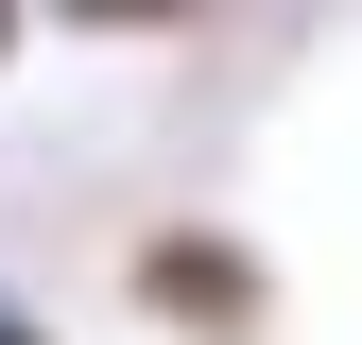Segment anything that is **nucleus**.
I'll use <instances>...</instances> for the list:
<instances>
[{
	"mask_svg": "<svg viewBox=\"0 0 362 345\" xmlns=\"http://www.w3.org/2000/svg\"><path fill=\"white\" fill-rule=\"evenodd\" d=\"M121 293H139L173 345H259V328H276V276H259L242 225H156L139 259H121Z\"/></svg>",
	"mask_w": 362,
	"mask_h": 345,
	"instance_id": "obj_1",
	"label": "nucleus"
},
{
	"mask_svg": "<svg viewBox=\"0 0 362 345\" xmlns=\"http://www.w3.org/2000/svg\"><path fill=\"white\" fill-rule=\"evenodd\" d=\"M35 18H69V35H173V18H207V0H35Z\"/></svg>",
	"mask_w": 362,
	"mask_h": 345,
	"instance_id": "obj_2",
	"label": "nucleus"
},
{
	"mask_svg": "<svg viewBox=\"0 0 362 345\" xmlns=\"http://www.w3.org/2000/svg\"><path fill=\"white\" fill-rule=\"evenodd\" d=\"M0 345H52V328H35V311H18V293H0Z\"/></svg>",
	"mask_w": 362,
	"mask_h": 345,
	"instance_id": "obj_3",
	"label": "nucleus"
},
{
	"mask_svg": "<svg viewBox=\"0 0 362 345\" xmlns=\"http://www.w3.org/2000/svg\"><path fill=\"white\" fill-rule=\"evenodd\" d=\"M18 35H35V0H0V52H18Z\"/></svg>",
	"mask_w": 362,
	"mask_h": 345,
	"instance_id": "obj_4",
	"label": "nucleus"
}]
</instances>
